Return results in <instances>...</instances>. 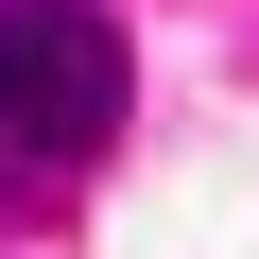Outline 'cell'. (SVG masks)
<instances>
[{"mask_svg": "<svg viewBox=\"0 0 259 259\" xmlns=\"http://www.w3.org/2000/svg\"><path fill=\"white\" fill-rule=\"evenodd\" d=\"M0 139L52 173L121 139V18L104 0H0Z\"/></svg>", "mask_w": 259, "mask_h": 259, "instance_id": "obj_1", "label": "cell"}]
</instances>
